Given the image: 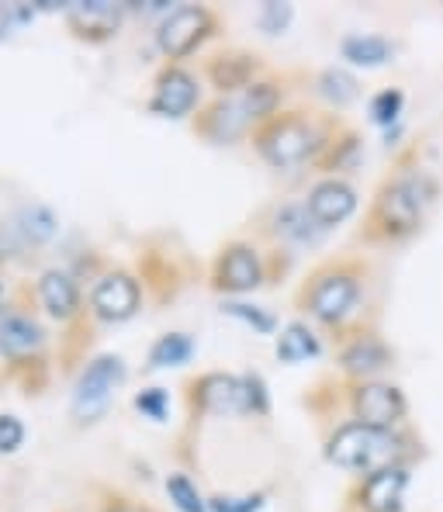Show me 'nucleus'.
Segmentation results:
<instances>
[{
  "instance_id": "obj_22",
  "label": "nucleus",
  "mask_w": 443,
  "mask_h": 512,
  "mask_svg": "<svg viewBox=\"0 0 443 512\" xmlns=\"http://www.w3.org/2000/svg\"><path fill=\"white\" fill-rule=\"evenodd\" d=\"M399 52L388 35H374V32H350L340 39V56L343 63L357 66V70H378V66H388Z\"/></svg>"
},
{
  "instance_id": "obj_32",
  "label": "nucleus",
  "mask_w": 443,
  "mask_h": 512,
  "mask_svg": "<svg viewBox=\"0 0 443 512\" xmlns=\"http://www.w3.org/2000/svg\"><path fill=\"white\" fill-rule=\"evenodd\" d=\"M270 492L260 488V492H243V495H208V512H260L267 506Z\"/></svg>"
},
{
  "instance_id": "obj_38",
  "label": "nucleus",
  "mask_w": 443,
  "mask_h": 512,
  "mask_svg": "<svg viewBox=\"0 0 443 512\" xmlns=\"http://www.w3.org/2000/svg\"><path fill=\"white\" fill-rule=\"evenodd\" d=\"M7 312V288H4V281H0V315Z\"/></svg>"
},
{
  "instance_id": "obj_39",
  "label": "nucleus",
  "mask_w": 443,
  "mask_h": 512,
  "mask_svg": "<svg viewBox=\"0 0 443 512\" xmlns=\"http://www.w3.org/2000/svg\"><path fill=\"white\" fill-rule=\"evenodd\" d=\"M63 512H70V509H63Z\"/></svg>"
},
{
  "instance_id": "obj_8",
  "label": "nucleus",
  "mask_w": 443,
  "mask_h": 512,
  "mask_svg": "<svg viewBox=\"0 0 443 512\" xmlns=\"http://www.w3.org/2000/svg\"><path fill=\"white\" fill-rule=\"evenodd\" d=\"M222 18L208 4H180L156 25V49L167 63L184 66L194 52H201L212 39H219Z\"/></svg>"
},
{
  "instance_id": "obj_36",
  "label": "nucleus",
  "mask_w": 443,
  "mask_h": 512,
  "mask_svg": "<svg viewBox=\"0 0 443 512\" xmlns=\"http://www.w3.org/2000/svg\"><path fill=\"white\" fill-rule=\"evenodd\" d=\"M25 443V423L11 412H0V457H11Z\"/></svg>"
},
{
  "instance_id": "obj_24",
  "label": "nucleus",
  "mask_w": 443,
  "mask_h": 512,
  "mask_svg": "<svg viewBox=\"0 0 443 512\" xmlns=\"http://www.w3.org/2000/svg\"><path fill=\"white\" fill-rule=\"evenodd\" d=\"M312 94L326 104V111L336 115L360 101V80L343 66H326V70L312 73Z\"/></svg>"
},
{
  "instance_id": "obj_20",
  "label": "nucleus",
  "mask_w": 443,
  "mask_h": 512,
  "mask_svg": "<svg viewBox=\"0 0 443 512\" xmlns=\"http://www.w3.org/2000/svg\"><path fill=\"white\" fill-rule=\"evenodd\" d=\"M35 301H39V308L49 319L63 322V326H70V322H77L84 315L80 284L73 281V274H66L59 267L45 270L39 281H35Z\"/></svg>"
},
{
  "instance_id": "obj_29",
  "label": "nucleus",
  "mask_w": 443,
  "mask_h": 512,
  "mask_svg": "<svg viewBox=\"0 0 443 512\" xmlns=\"http://www.w3.org/2000/svg\"><path fill=\"white\" fill-rule=\"evenodd\" d=\"M222 315H229V319L243 322V326H250L253 333L260 336H274L277 329H281V322H277V315L270 312V308H260V305H250V301H239V298H225Z\"/></svg>"
},
{
  "instance_id": "obj_33",
  "label": "nucleus",
  "mask_w": 443,
  "mask_h": 512,
  "mask_svg": "<svg viewBox=\"0 0 443 512\" xmlns=\"http://www.w3.org/2000/svg\"><path fill=\"white\" fill-rule=\"evenodd\" d=\"M21 232H25L32 243H45V239L56 236V215L45 205H28L21 212Z\"/></svg>"
},
{
  "instance_id": "obj_9",
  "label": "nucleus",
  "mask_w": 443,
  "mask_h": 512,
  "mask_svg": "<svg viewBox=\"0 0 443 512\" xmlns=\"http://www.w3.org/2000/svg\"><path fill=\"white\" fill-rule=\"evenodd\" d=\"M343 412L354 423L371 429H402L409 426L412 405L402 384L381 378V381H347L343 391Z\"/></svg>"
},
{
  "instance_id": "obj_1",
  "label": "nucleus",
  "mask_w": 443,
  "mask_h": 512,
  "mask_svg": "<svg viewBox=\"0 0 443 512\" xmlns=\"http://www.w3.org/2000/svg\"><path fill=\"white\" fill-rule=\"evenodd\" d=\"M440 201V180L409 153L395 160V167L378 180L371 201L364 208L357 229V243L367 250H399L409 246L426 229L433 208Z\"/></svg>"
},
{
  "instance_id": "obj_37",
  "label": "nucleus",
  "mask_w": 443,
  "mask_h": 512,
  "mask_svg": "<svg viewBox=\"0 0 443 512\" xmlns=\"http://www.w3.org/2000/svg\"><path fill=\"white\" fill-rule=\"evenodd\" d=\"M14 25H18V18H14V4H0V42L11 35Z\"/></svg>"
},
{
  "instance_id": "obj_27",
  "label": "nucleus",
  "mask_w": 443,
  "mask_h": 512,
  "mask_svg": "<svg viewBox=\"0 0 443 512\" xmlns=\"http://www.w3.org/2000/svg\"><path fill=\"white\" fill-rule=\"evenodd\" d=\"M236 416H250V419H267L270 416V388H267V381L260 371L239 374Z\"/></svg>"
},
{
  "instance_id": "obj_10",
  "label": "nucleus",
  "mask_w": 443,
  "mask_h": 512,
  "mask_svg": "<svg viewBox=\"0 0 443 512\" xmlns=\"http://www.w3.org/2000/svg\"><path fill=\"white\" fill-rule=\"evenodd\" d=\"M146 305V288L135 277V270L111 267L101 270L90 284L87 312L94 322H108V326H122V322L135 319Z\"/></svg>"
},
{
  "instance_id": "obj_2",
  "label": "nucleus",
  "mask_w": 443,
  "mask_h": 512,
  "mask_svg": "<svg viewBox=\"0 0 443 512\" xmlns=\"http://www.w3.org/2000/svg\"><path fill=\"white\" fill-rule=\"evenodd\" d=\"M371 281L374 263L364 253L326 256L295 288V308L322 333L336 336L360 319V305H364Z\"/></svg>"
},
{
  "instance_id": "obj_11",
  "label": "nucleus",
  "mask_w": 443,
  "mask_h": 512,
  "mask_svg": "<svg viewBox=\"0 0 443 512\" xmlns=\"http://www.w3.org/2000/svg\"><path fill=\"white\" fill-rule=\"evenodd\" d=\"M135 277L146 288V298L153 305H170L180 298V291L187 288V260L174 246H167L163 239L146 243L135 256Z\"/></svg>"
},
{
  "instance_id": "obj_7",
  "label": "nucleus",
  "mask_w": 443,
  "mask_h": 512,
  "mask_svg": "<svg viewBox=\"0 0 443 512\" xmlns=\"http://www.w3.org/2000/svg\"><path fill=\"white\" fill-rule=\"evenodd\" d=\"M267 284V256L253 239H225L219 253L212 256L208 267V288L222 301L225 298H243L253 295L257 288Z\"/></svg>"
},
{
  "instance_id": "obj_30",
  "label": "nucleus",
  "mask_w": 443,
  "mask_h": 512,
  "mask_svg": "<svg viewBox=\"0 0 443 512\" xmlns=\"http://www.w3.org/2000/svg\"><path fill=\"white\" fill-rule=\"evenodd\" d=\"M163 488H167V499L174 502L177 512H208V499L201 495L198 481L187 471H170Z\"/></svg>"
},
{
  "instance_id": "obj_34",
  "label": "nucleus",
  "mask_w": 443,
  "mask_h": 512,
  "mask_svg": "<svg viewBox=\"0 0 443 512\" xmlns=\"http://www.w3.org/2000/svg\"><path fill=\"white\" fill-rule=\"evenodd\" d=\"M94 512H156V509L139 502L135 495L125 492V488H97Z\"/></svg>"
},
{
  "instance_id": "obj_23",
  "label": "nucleus",
  "mask_w": 443,
  "mask_h": 512,
  "mask_svg": "<svg viewBox=\"0 0 443 512\" xmlns=\"http://www.w3.org/2000/svg\"><path fill=\"white\" fill-rule=\"evenodd\" d=\"M239 97H243L246 115H250L253 128H257V125L270 122V118L284 111V97H288V77H284V73H267V77H260L253 87H246Z\"/></svg>"
},
{
  "instance_id": "obj_5",
  "label": "nucleus",
  "mask_w": 443,
  "mask_h": 512,
  "mask_svg": "<svg viewBox=\"0 0 443 512\" xmlns=\"http://www.w3.org/2000/svg\"><path fill=\"white\" fill-rule=\"evenodd\" d=\"M336 374L343 381H381L395 367V350L378 329V322L357 319L333 336Z\"/></svg>"
},
{
  "instance_id": "obj_3",
  "label": "nucleus",
  "mask_w": 443,
  "mask_h": 512,
  "mask_svg": "<svg viewBox=\"0 0 443 512\" xmlns=\"http://www.w3.org/2000/svg\"><path fill=\"white\" fill-rule=\"evenodd\" d=\"M423 457V436L412 429V423L402 429H371L354 419H343L322 436V461L354 478L381 468H416V461Z\"/></svg>"
},
{
  "instance_id": "obj_28",
  "label": "nucleus",
  "mask_w": 443,
  "mask_h": 512,
  "mask_svg": "<svg viewBox=\"0 0 443 512\" xmlns=\"http://www.w3.org/2000/svg\"><path fill=\"white\" fill-rule=\"evenodd\" d=\"M402 111H405V90L402 87H381L378 94H371V101H367V118H371V125L385 128V132L399 128Z\"/></svg>"
},
{
  "instance_id": "obj_35",
  "label": "nucleus",
  "mask_w": 443,
  "mask_h": 512,
  "mask_svg": "<svg viewBox=\"0 0 443 512\" xmlns=\"http://www.w3.org/2000/svg\"><path fill=\"white\" fill-rule=\"evenodd\" d=\"M295 18V7L291 4H277V0H264L260 4V14H257V25L264 28L267 35H284Z\"/></svg>"
},
{
  "instance_id": "obj_25",
  "label": "nucleus",
  "mask_w": 443,
  "mask_h": 512,
  "mask_svg": "<svg viewBox=\"0 0 443 512\" xmlns=\"http://www.w3.org/2000/svg\"><path fill=\"white\" fill-rule=\"evenodd\" d=\"M277 360L281 364H302V360H315L322 357V336L312 322L295 319L288 326H281L277 333V346H274Z\"/></svg>"
},
{
  "instance_id": "obj_6",
  "label": "nucleus",
  "mask_w": 443,
  "mask_h": 512,
  "mask_svg": "<svg viewBox=\"0 0 443 512\" xmlns=\"http://www.w3.org/2000/svg\"><path fill=\"white\" fill-rule=\"evenodd\" d=\"M129 378V367L118 353H97L84 364L70 398V419L77 426H94L111 412L115 391Z\"/></svg>"
},
{
  "instance_id": "obj_13",
  "label": "nucleus",
  "mask_w": 443,
  "mask_h": 512,
  "mask_svg": "<svg viewBox=\"0 0 443 512\" xmlns=\"http://www.w3.org/2000/svg\"><path fill=\"white\" fill-rule=\"evenodd\" d=\"M412 485V468H381L360 474L343 495L340 512H405V495Z\"/></svg>"
},
{
  "instance_id": "obj_4",
  "label": "nucleus",
  "mask_w": 443,
  "mask_h": 512,
  "mask_svg": "<svg viewBox=\"0 0 443 512\" xmlns=\"http://www.w3.org/2000/svg\"><path fill=\"white\" fill-rule=\"evenodd\" d=\"M343 125V115L322 108H284L270 122L257 125L250 132V142L257 156L274 170H298L305 163L319 160L326 142Z\"/></svg>"
},
{
  "instance_id": "obj_14",
  "label": "nucleus",
  "mask_w": 443,
  "mask_h": 512,
  "mask_svg": "<svg viewBox=\"0 0 443 512\" xmlns=\"http://www.w3.org/2000/svg\"><path fill=\"white\" fill-rule=\"evenodd\" d=\"M201 80L198 73H191L187 66L177 63H163L153 77V90H149L146 108L153 111L156 118H170V122H180V118H194L201 108Z\"/></svg>"
},
{
  "instance_id": "obj_26",
  "label": "nucleus",
  "mask_w": 443,
  "mask_h": 512,
  "mask_svg": "<svg viewBox=\"0 0 443 512\" xmlns=\"http://www.w3.org/2000/svg\"><path fill=\"white\" fill-rule=\"evenodd\" d=\"M194 353H198V343H194L191 333H163L156 336L153 346H149L146 353V371H163V367H184L194 360Z\"/></svg>"
},
{
  "instance_id": "obj_18",
  "label": "nucleus",
  "mask_w": 443,
  "mask_h": 512,
  "mask_svg": "<svg viewBox=\"0 0 443 512\" xmlns=\"http://www.w3.org/2000/svg\"><path fill=\"white\" fill-rule=\"evenodd\" d=\"M260 236H264L270 246L291 250V246H315V243H319V236H322V229L312 222L309 208H305V198H298V201H281V205H270L264 212Z\"/></svg>"
},
{
  "instance_id": "obj_19",
  "label": "nucleus",
  "mask_w": 443,
  "mask_h": 512,
  "mask_svg": "<svg viewBox=\"0 0 443 512\" xmlns=\"http://www.w3.org/2000/svg\"><path fill=\"white\" fill-rule=\"evenodd\" d=\"M125 11L129 4H115V0H73L66 11V25H70L73 39L101 45L122 32Z\"/></svg>"
},
{
  "instance_id": "obj_12",
  "label": "nucleus",
  "mask_w": 443,
  "mask_h": 512,
  "mask_svg": "<svg viewBox=\"0 0 443 512\" xmlns=\"http://www.w3.org/2000/svg\"><path fill=\"white\" fill-rule=\"evenodd\" d=\"M236 402H239V374L232 371H201L184 381L187 426H198L205 419L236 416Z\"/></svg>"
},
{
  "instance_id": "obj_31",
  "label": "nucleus",
  "mask_w": 443,
  "mask_h": 512,
  "mask_svg": "<svg viewBox=\"0 0 443 512\" xmlns=\"http://www.w3.org/2000/svg\"><path fill=\"white\" fill-rule=\"evenodd\" d=\"M132 405H135V412H142V416L153 419V423H167V416H170V391L160 388V384H149V388L135 391Z\"/></svg>"
},
{
  "instance_id": "obj_15",
  "label": "nucleus",
  "mask_w": 443,
  "mask_h": 512,
  "mask_svg": "<svg viewBox=\"0 0 443 512\" xmlns=\"http://www.w3.org/2000/svg\"><path fill=\"white\" fill-rule=\"evenodd\" d=\"M201 73H205L208 87L215 90V97H236L243 94L246 87H253L260 77H267V59L253 49H243V45H229V49H219L201 63Z\"/></svg>"
},
{
  "instance_id": "obj_16",
  "label": "nucleus",
  "mask_w": 443,
  "mask_h": 512,
  "mask_svg": "<svg viewBox=\"0 0 443 512\" xmlns=\"http://www.w3.org/2000/svg\"><path fill=\"white\" fill-rule=\"evenodd\" d=\"M191 132L205 139L208 146H236L239 139H250L253 122L243 108V97H212L191 118Z\"/></svg>"
},
{
  "instance_id": "obj_21",
  "label": "nucleus",
  "mask_w": 443,
  "mask_h": 512,
  "mask_svg": "<svg viewBox=\"0 0 443 512\" xmlns=\"http://www.w3.org/2000/svg\"><path fill=\"white\" fill-rule=\"evenodd\" d=\"M360 160H364V135H360L354 125L343 122L333 132V139L326 142V149L319 153V160L312 163V170L322 173V177L350 180V173L360 167Z\"/></svg>"
},
{
  "instance_id": "obj_17",
  "label": "nucleus",
  "mask_w": 443,
  "mask_h": 512,
  "mask_svg": "<svg viewBox=\"0 0 443 512\" xmlns=\"http://www.w3.org/2000/svg\"><path fill=\"white\" fill-rule=\"evenodd\" d=\"M305 208H309L312 222L322 232H333L347 225L360 208V194L354 180L347 177H319L305 194Z\"/></svg>"
}]
</instances>
